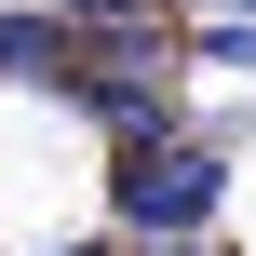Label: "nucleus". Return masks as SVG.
<instances>
[{
  "label": "nucleus",
  "mask_w": 256,
  "mask_h": 256,
  "mask_svg": "<svg viewBox=\"0 0 256 256\" xmlns=\"http://www.w3.org/2000/svg\"><path fill=\"white\" fill-rule=\"evenodd\" d=\"M189 54H202V68H256V14H230V27H202Z\"/></svg>",
  "instance_id": "7ed1b4c3"
},
{
  "label": "nucleus",
  "mask_w": 256,
  "mask_h": 256,
  "mask_svg": "<svg viewBox=\"0 0 256 256\" xmlns=\"http://www.w3.org/2000/svg\"><path fill=\"white\" fill-rule=\"evenodd\" d=\"M54 14H81V27H148V0H54Z\"/></svg>",
  "instance_id": "20e7f679"
},
{
  "label": "nucleus",
  "mask_w": 256,
  "mask_h": 256,
  "mask_svg": "<svg viewBox=\"0 0 256 256\" xmlns=\"http://www.w3.org/2000/svg\"><path fill=\"white\" fill-rule=\"evenodd\" d=\"M216 189H230V162H216L202 135H135V148H122V176H108L122 230H148V243L202 230V216H216Z\"/></svg>",
  "instance_id": "f257e3e1"
},
{
  "label": "nucleus",
  "mask_w": 256,
  "mask_h": 256,
  "mask_svg": "<svg viewBox=\"0 0 256 256\" xmlns=\"http://www.w3.org/2000/svg\"><path fill=\"white\" fill-rule=\"evenodd\" d=\"M68 68H81V14L0 0V81H68Z\"/></svg>",
  "instance_id": "f03ea898"
},
{
  "label": "nucleus",
  "mask_w": 256,
  "mask_h": 256,
  "mask_svg": "<svg viewBox=\"0 0 256 256\" xmlns=\"http://www.w3.org/2000/svg\"><path fill=\"white\" fill-rule=\"evenodd\" d=\"M216 14H256V0H216Z\"/></svg>",
  "instance_id": "39448f33"
}]
</instances>
